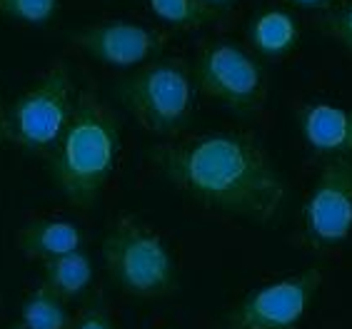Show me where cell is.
Returning <instances> with one entry per match:
<instances>
[{
    "label": "cell",
    "instance_id": "14",
    "mask_svg": "<svg viewBox=\"0 0 352 329\" xmlns=\"http://www.w3.org/2000/svg\"><path fill=\"white\" fill-rule=\"evenodd\" d=\"M21 324L25 329H70L73 315L65 299H60L53 289L38 282L23 299Z\"/></svg>",
    "mask_w": 352,
    "mask_h": 329
},
{
    "label": "cell",
    "instance_id": "1",
    "mask_svg": "<svg viewBox=\"0 0 352 329\" xmlns=\"http://www.w3.org/2000/svg\"><path fill=\"white\" fill-rule=\"evenodd\" d=\"M157 175L200 207L272 225L287 207L290 188L263 142L243 130H210L153 145Z\"/></svg>",
    "mask_w": 352,
    "mask_h": 329
},
{
    "label": "cell",
    "instance_id": "20",
    "mask_svg": "<svg viewBox=\"0 0 352 329\" xmlns=\"http://www.w3.org/2000/svg\"><path fill=\"white\" fill-rule=\"evenodd\" d=\"M10 142V122H8V105L0 98V145Z\"/></svg>",
    "mask_w": 352,
    "mask_h": 329
},
{
    "label": "cell",
    "instance_id": "18",
    "mask_svg": "<svg viewBox=\"0 0 352 329\" xmlns=\"http://www.w3.org/2000/svg\"><path fill=\"white\" fill-rule=\"evenodd\" d=\"M70 329H116L108 302L100 295L88 297L85 304L78 309V315L73 317V327Z\"/></svg>",
    "mask_w": 352,
    "mask_h": 329
},
{
    "label": "cell",
    "instance_id": "16",
    "mask_svg": "<svg viewBox=\"0 0 352 329\" xmlns=\"http://www.w3.org/2000/svg\"><path fill=\"white\" fill-rule=\"evenodd\" d=\"M60 0H0V15L25 25H47L58 18Z\"/></svg>",
    "mask_w": 352,
    "mask_h": 329
},
{
    "label": "cell",
    "instance_id": "4",
    "mask_svg": "<svg viewBox=\"0 0 352 329\" xmlns=\"http://www.w3.org/2000/svg\"><path fill=\"white\" fill-rule=\"evenodd\" d=\"M102 264L120 292L135 299H160L175 292L177 267L168 242L138 215L113 220L100 245Z\"/></svg>",
    "mask_w": 352,
    "mask_h": 329
},
{
    "label": "cell",
    "instance_id": "19",
    "mask_svg": "<svg viewBox=\"0 0 352 329\" xmlns=\"http://www.w3.org/2000/svg\"><path fill=\"white\" fill-rule=\"evenodd\" d=\"M342 0H285V5H290L292 10H305V13H330L332 8H338Z\"/></svg>",
    "mask_w": 352,
    "mask_h": 329
},
{
    "label": "cell",
    "instance_id": "6",
    "mask_svg": "<svg viewBox=\"0 0 352 329\" xmlns=\"http://www.w3.org/2000/svg\"><path fill=\"white\" fill-rule=\"evenodd\" d=\"M75 98L78 88L68 63L50 65L15 98L13 105H8L10 142L28 155L45 160L68 125Z\"/></svg>",
    "mask_w": 352,
    "mask_h": 329
},
{
    "label": "cell",
    "instance_id": "23",
    "mask_svg": "<svg viewBox=\"0 0 352 329\" xmlns=\"http://www.w3.org/2000/svg\"><path fill=\"white\" fill-rule=\"evenodd\" d=\"M223 329H228V327H223Z\"/></svg>",
    "mask_w": 352,
    "mask_h": 329
},
{
    "label": "cell",
    "instance_id": "5",
    "mask_svg": "<svg viewBox=\"0 0 352 329\" xmlns=\"http://www.w3.org/2000/svg\"><path fill=\"white\" fill-rule=\"evenodd\" d=\"M197 93L243 117H252L267 102V70L250 47L232 41H210L197 47L192 60Z\"/></svg>",
    "mask_w": 352,
    "mask_h": 329
},
{
    "label": "cell",
    "instance_id": "10",
    "mask_svg": "<svg viewBox=\"0 0 352 329\" xmlns=\"http://www.w3.org/2000/svg\"><path fill=\"white\" fill-rule=\"evenodd\" d=\"M302 142L320 160L352 162V110L325 100H307L295 110Z\"/></svg>",
    "mask_w": 352,
    "mask_h": 329
},
{
    "label": "cell",
    "instance_id": "21",
    "mask_svg": "<svg viewBox=\"0 0 352 329\" xmlns=\"http://www.w3.org/2000/svg\"><path fill=\"white\" fill-rule=\"evenodd\" d=\"M205 5H210L212 10H217V13H225V10H228V8H232V3H235V0H203Z\"/></svg>",
    "mask_w": 352,
    "mask_h": 329
},
{
    "label": "cell",
    "instance_id": "12",
    "mask_svg": "<svg viewBox=\"0 0 352 329\" xmlns=\"http://www.w3.org/2000/svg\"><path fill=\"white\" fill-rule=\"evenodd\" d=\"M82 229L70 220H30L23 225L15 235V245L23 255L35 260V262H45L53 257L68 255L75 249H82Z\"/></svg>",
    "mask_w": 352,
    "mask_h": 329
},
{
    "label": "cell",
    "instance_id": "13",
    "mask_svg": "<svg viewBox=\"0 0 352 329\" xmlns=\"http://www.w3.org/2000/svg\"><path fill=\"white\" fill-rule=\"evenodd\" d=\"M93 260L85 249H75L68 255L41 262V282L53 289L65 302H73V299L88 295V289L93 287Z\"/></svg>",
    "mask_w": 352,
    "mask_h": 329
},
{
    "label": "cell",
    "instance_id": "17",
    "mask_svg": "<svg viewBox=\"0 0 352 329\" xmlns=\"http://www.w3.org/2000/svg\"><path fill=\"white\" fill-rule=\"evenodd\" d=\"M318 30L352 58V0H342L330 13L318 15Z\"/></svg>",
    "mask_w": 352,
    "mask_h": 329
},
{
    "label": "cell",
    "instance_id": "7",
    "mask_svg": "<svg viewBox=\"0 0 352 329\" xmlns=\"http://www.w3.org/2000/svg\"><path fill=\"white\" fill-rule=\"evenodd\" d=\"M325 275L320 267H307L298 275L260 284L225 315L228 329H298L310 312Z\"/></svg>",
    "mask_w": 352,
    "mask_h": 329
},
{
    "label": "cell",
    "instance_id": "3",
    "mask_svg": "<svg viewBox=\"0 0 352 329\" xmlns=\"http://www.w3.org/2000/svg\"><path fill=\"white\" fill-rule=\"evenodd\" d=\"M113 98L145 133L175 140L195 117L197 88L192 67L183 58L163 55L118 78Z\"/></svg>",
    "mask_w": 352,
    "mask_h": 329
},
{
    "label": "cell",
    "instance_id": "11",
    "mask_svg": "<svg viewBox=\"0 0 352 329\" xmlns=\"http://www.w3.org/2000/svg\"><path fill=\"white\" fill-rule=\"evenodd\" d=\"M245 35L260 60H283L298 50L302 25L290 5H265L252 13Z\"/></svg>",
    "mask_w": 352,
    "mask_h": 329
},
{
    "label": "cell",
    "instance_id": "8",
    "mask_svg": "<svg viewBox=\"0 0 352 329\" xmlns=\"http://www.w3.org/2000/svg\"><path fill=\"white\" fill-rule=\"evenodd\" d=\"M68 43L90 60L116 70H135L165 55L170 33L135 21H100L70 27Z\"/></svg>",
    "mask_w": 352,
    "mask_h": 329
},
{
    "label": "cell",
    "instance_id": "2",
    "mask_svg": "<svg viewBox=\"0 0 352 329\" xmlns=\"http://www.w3.org/2000/svg\"><path fill=\"white\" fill-rule=\"evenodd\" d=\"M120 145V115L95 90H78L68 125L45 157L53 188L73 207L90 209L116 172Z\"/></svg>",
    "mask_w": 352,
    "mask_h": 329
},
{
    "label": "cell",
    "instance_id": "15",
    "mask_svg": "<svg viewBox=\"0 0 352 329\" xmlns=\"http://www.w3.org/2000/svg\"><path fill=\"white\" fill-rule=\"evenodd\" d=\"M148 8L157 21L175 30H197L223 15L205 5L203 0H148Z\"/></svg>",
    "mask_w": 352,
    "mask_h": 329
},
{
    "label": "cell",
    "instance_id": "22",
    "mask_svg": "<svg viewBox=\"0 0 352 329\" xmlns=\"http://www.w3.org/2000/svg\"><path fill=\"white\" fill-rule=\"evenodd\" d=\"M8 329H25V327H23L21 322H15V324H10V327H8Z\"/></svg>",
    "mask_w": 352,
    "mask_h": 329
},
{
    "label": "cell",
    "instance_id": "9",
    "mask_svg": "<svg viewBox=\"0 0 352 329\" xmlns=\"http://www.w3.org/2000/svg\"><path fill=\"white\" fill-rule=\"evenodd\" d=\"M302 235L312 249L340 247L352 235V162L325 160L302 205Z\"/></svg>",
    "mask_w": 352,
    "mask_h": 329
}]
</instances>
